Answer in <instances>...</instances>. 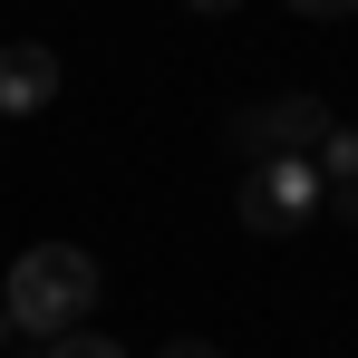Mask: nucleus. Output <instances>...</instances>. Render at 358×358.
<instances>
[{"label": "nucleus", "instance_id": "obj_1", "mask_svg": "<svg viewBox=\"0 0 358 358\" xmlns=\"http://www.w3.org/2000/svg\"><path fill=\"white\" fill-rule=\"evenodd\" d=\"M0 310H10L29 339L78 329V320L97 310V262H87L78 242H29V252L10 262V281H0Z\"/></svg>", "mask_w": 358, "mask_h": 358}, {"label": "nucleus", "instance_id": "obj_2", "mask_svg": "<svg viewBox=\"0 0 358 358\" xmlns=\"http://www.w3.org/2000/svg\"><path fill=\"white\" fill-rule=\"evenodd\" d=\"M233 213H242V233H310L320 213H329V194H320V175H310V155H252L233 184Z\"/></svg>", "mask_w": 358, "mask_h": 358}, {"label": "nucleus", "instance_id": "obj_3", "mask_svg": "<svg viewBox=\"0 0 358 358\" xmlns=\"http://www.w3.org/2000/svg\"><path fill=\"white\" fill-rule=\"evenodd\" d=\"M329 126H339V117H329L320 97H271V107H242L223 136H233L242 155H310Z\"/></svg>", "mask_w": 358, "mask_h": 358}, {"label": "nucleus", "instance_id": "obj_4", "mask_svg": "<svg viewBox=\"0 0 358 358\" xmlns=\"http://www.w3.org/2000/svg\"><path fill=\"white\" fill-rule=\"evenodd\" d=\"M49 97H59V59L39 39H10L0 49V117H39Z\"/></svg>", "mask_w": 358, "mask_h": 358}, {"label": "nucleus", "instance_id": "obj_5", "mask_svg": "<svg viewBox=\"0 0 358 358\" xmlns=\"http://www.w3.org/2000/svg\"><path fill=\"white\" fill-rule=\"evenodd\" d=\"M20 358H126V349H117V339H97V329L78 320V329H49L39 349H20Z\"/></svg>", "mask_w": 358, "mask_h": 358}, {"label": "nucleus", "instance_id": "obj_6", "mask_svg": "<svg viewBox=\"0 0 358 358\" xmlns=\"http://www.w3.org/2000/svg\"><path fill=\"white\" fill-rule=\"evenodd\" d=\"M291 10H300V20H349L358 0H291Z\"/></svg>", "mask_w": 358, "mask_h": 358}, {"label": "nucleus", "instance_id": "obj_7", "mask_svg": "<svg viewBox=\"0 0 358 358\" xmlns=\"http://www.w3.org/2000/svg\"><path fill=\"white\" fill-rule=\"evenodd\" d=\"M155 358H223V349H213V339H165Z\"/></svg>", "mask_w": 358, "mask_h": 358}, {"label": "nucleus", "instance_id": "obj_8", "mask_svg": "<svg viewBox=\"0 0 358 358\" xmlns=\"http://www.w3.org/2000/svg\"><path fill=\"white\" fill-rule=\"evenodd\" d=\"M0 349H20V320H10V310H0Z\"/></svg>", "mask_w": 358, "mask_h": 358}, {"label": "nucleus", "instance_id": "obj_9", "mask_svg": "<svg viewBox=\"0 0 358 358\" xmlns=\"http://www.w3.org/2000/svg\"><path fill=\"white\" fill-rule=\"evenodd\" d=\"M194 10H242V0H194Z\"/></svg>", "mask_w": 358, "mask_h": 358}]
</instances>
